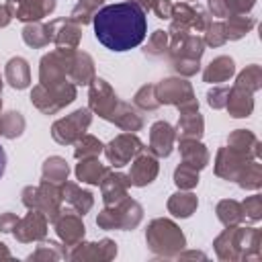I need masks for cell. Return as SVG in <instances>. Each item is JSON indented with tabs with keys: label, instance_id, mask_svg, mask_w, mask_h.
Here are the masks:
<instances>
[{
	"label": "cell",
	"instance_id": "cell-1",
	"mask_svg": "<svg viewBox=\"0 0 262 262\" xmlns=\"http://www.w3.org/2000/svg\"><path fill=\"white\" fill-rule=\"evenodd\" d=\"M147 33V18L139 4L117 2L102 6L94 14V35L111 51L137 47Z\"/></svg>",
	"mask_w": 262,
	"mask_h": 262
},
{
	"label": "cell",
	"instance_id": "cell-2",
	"mask_svg": "<svg viewBox=\"0 0 262 262\" xmlns=\"http://www.w3.org/2000/svg\"><path fill=\"white\" fill-rule=\"evenodd\" d=\"M4 166H6V154H4V149L0 145V176L4 174Z\"/></svg>",
	"mask_w": 262,
	"mask_h": 262
}]
</instances>
